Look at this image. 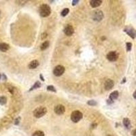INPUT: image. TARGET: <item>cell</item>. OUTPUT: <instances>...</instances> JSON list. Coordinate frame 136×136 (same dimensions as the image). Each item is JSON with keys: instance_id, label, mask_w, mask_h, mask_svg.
Instances as JSON below:
<instances>
[{"instance_id": "obj_1", "label": "cell", "mask_w": 136, "mask_h": 136, "mask_svg": "<svg viewBox=\"0 0 136 136\" xmlns=\"http://www.w3.org/2000/svg\"><path fill=\"white\" fill-rule=\"evenodd\" d=\"M40 14L41 16L42 17H47L50 14L51 9L50 7L47 4L42 5L40 8Z\"/></svg>"}, {"instance_id": "obj_2", "label": "cell", "mask_w": 136, "mask_h": 136, "mask_svg": "<svg viewBox=\"0 0 136 136\" xmlns=\"http://www.w3.org/2000/svg\"><path fill=\"white\" fill-rule=\"evenodd\" d=\"M47 112V109L44 107H38L36 109H35L33 111V116L36 118H41L44 116Z\"/></svg>"}, {"instance_id": "obj_3", "label": "cell", "mask_w": 136, "mask_h": 136, "mask_svg": "<svg viewBox=\"0 0 136 136\" xmlns=\"http://www.w3.org/2000/svg\"><path fill=\"white\" fill-rule=\"evenodd\" d=\"M83 115L81 112L78 110L74 111L71 114V119L74 123H78L82 118Z\"/></svg>"}, {"instance_id": "obj_4", "label": "cell", "mask_w": 136, "mask_h": 136, "mask_svg": "<svg viewBox=\"0 0 136 136\" xmlns=\"http://www.w3.org/2000/svg\"><path fill=\"white\" fill-rule=\"evenodd\" d=\"M65 69L63 66L62 65H57L56 66L53 70V74L56 76H61V75L63 74V73L65 72Z\"/></svg>"}, {"instance_id": "obj_5", "label": "cell", "mask_w": 136, "mask_h": 136, "mask_svg": "<svg viewBox=\"0 0 136 136\" xmlns=\"http://www.w3.org/2000/svg\"><path fill=\"white\" fill-rule=\"evenodd\" d=\"M104 18V14L101 10H96L94 11L93 15V19L95 21H100L101 20L103 19Z\"/></svg>"}, {"instance_id": "obj_6", "label": "cell", "mask_w": 136, "mask_h": 136, "mask_svg": "<svg viewBox=\"0 0 136 136\" xmlns=\"http://www.w3.org/2000/svg\"><path fill=\"white\" fill-rule=\"evenodd\" d=\"M54 111L57 115H62L65 112V107L63 105L59 104L56 106Z\"/></svg>"}, {"instance_id": "obj_7", "label": "cell", "mask_w": 136, "mask_h": 136, "mask_svg": "<svg viewBox=\"0 0 136 136\" xmlns=\"http://www.w3.org/2000/svg\"><path fill=\"white\" fill-rule=\"evenodd\" d=\"M107 59L110 61H116L118 59V54L115 51H111L107 55Z\"/></svg>"}, {"instance_id": "obj_8", "label": "cell", "mask_w": 136, "mask_h": 136, "mask_svg": "<svg viewBox=\"0 0 136 136\" xmlns=\"http://www.w3.org/2000/svg\"><path fill=\"white\" fill-rule=\"evenodd\" d=\"M64 33L65 34L66 36H72L74 33V29L72 26L70 25H68L67 26H66L65 28L64 29Z\"/></svg>"}, {"instance_id": "obj_9", "label": "cell", "mask_w": 136, "mask_h": 136, "mask_svg": "<svg viewBox=\"0 0 136 136\" xmlns=\"http://www.w3.org/2000/svg\"><path fill=\"white\" fill-rule=\"evenodd\" d=\"M114 81L110 80V79H108L104 83V89L106 91H109L114 87Z\"/></svg>"}, {"instance_id": "obj_10", "label": "cell", "mask_w": 136, "mask_h": 136, "mask_svg": "<svg viewBox=\"0 0 136 136\" xmlns=\"http://www.w3.org/2000/svg\"><path fill=\"white\" fill-rule=\"evenodd\" d=\"M118 97V91H114L112 92V93L110 95V97H109V99L107 100V102L108 104H110L112 103H113V101L115 99H116Z\"/></svg>"}, {"instance_id": "obj_11", "label": "cell", "mask_w": 136, "mask_h": 136, "mask_svg": "<svg viewBox=\"0 0 136 136\" xmlns=\"http://www.w3.org/2000/svg\"><path fill=\"white\" fill-rule=\"evenodd\" d=\"M39 61L38 60H33L32 61H31L29 64V69H36V67H38L39 66Z\"/></svg>"}, {"instance_id": "obj_12", "label": "cell", "mask_w": 136, "mask_h": 136, "mask_svg": "<svg viewBox=\"0 0 136 136\" xmlns=\"http://www.w3.org/2000/svg\"><path fill=\"white\" fill-rule=\"evenodd\" d=\"M125 31L127 32V33L129 36L130 37H131L132 38H135L136 36V31L133 29H125Z\"/></svg>"}, {"instance_id": "obj_13", "label": "cell", "mask_w": 136, "mask_h": 136, "mask_svg": "<svg viewBox=\"0 0 136 136\" xmlns=\"http://www.w3.org/2000/svg\"><path fill=\"white\" fill-rule=\"evenodd\" d=\"M102 1L101 0H91L90 2V4L93 8H97V7L99 6L101 4Z\"/></svg>"}, {"instance_id": "obj_14", "label": "cell", "mask_w": 136, "mask_h": 136, "mask_svg": "<svg viewBox=\"0 0 136 136\" xmlns=\"http://www.w3.org/2000/svg\"><path fill=\"white\" fill-rule=\"evenodd\" d=\"M10 48V46L6 43H1L0 44V50L2 52H6Z\"/></svg>"}, {"instance_id": "obj_15", "label": "cell", "mask_w": 136, "mask_h": 136, "mask_svg": "<svg viewBox=\"0 0 136 136\" xmlns=\"http://www.w3.org/2000/svg\"><path fill=\"white\" fill-rule=\"evenodd\" d=\"M123 125L125 127V128H127V129H129L131 125V122H130V120L127 118H125L123 119Z\"/></svg>"}, {"instance_id": "obj_16", "label": "cell", "mask_w": 136, "mask_h": 136, "mask_svg": "<svg viewBox=\"0 0 136 136\" xmlns=\"http://www.w3.org/2000/svg\"><path fill=\"white\" fill-rule=\"evenodd\" d=\"M49 44H50V42H49L48 41H45L44 42L42 43V44L41 45L40 48L42 50H45L46 49H47L48 48Z\"/></svg>"}, {"instance_id": "obj_17", "label": "cell", "mask_w": 136, "mask_h": 136, "mask_svg": "<svg viewBox=\"0 0 136 136\" xmlns=\"http://www.w3.org/2000/svg\"><path fill=\"white\" fill-rule=\"evenodd\" d=\"M41 87V83L39 82V81H37L35 83L33 84V86L32 87L31 89H29V91H33V89H38V88H40Z\"/></svg>"}, {"instance_id": "obj_18", "label": "cell", "mask_w": 136, "mask_h": 136, "mask_svg": "<svg viewBox=\"0 0 136 136\" xmlns=\"http://www.w3.org/2000/svg\"><path fill=\"white\" fill-rule=\"evenodd\" d=\"M7 102V98L4 96H2L0 97V104L1 105H5Z\"/></svg>"}, {"instance_id": "obj_19", "label": "cell", "mask_w": 136, "mask_h": 136, "mask_svg": "<svg viewBox=\"0 0 136 136\" xmlns=\"http://www.w3.org/2000/svg\"><path fill=\"white\" fill-rule=\"evenodd\" d=\"M32 136H44V132L41 131H37L33 134Z\"/></svg>"}, {"instance_id": "obj_20", "label": "cell", "mask_w": 136, "mask_h": 136, "mask_svg": "<svg viewBox=\"0 0 136 136\" xmlns=\"http://www.w3.org/2000/svg\"><path fill=\"white\" fill-rule=\"evenodd\" d=\"M69 12H70V10H69V8L63 9V10L61 12V16H67V14L69 13Z\"/></svg>"}, {"instance_id": "obj_21", "label": "cell", "mask_w": 136, "mask_h": 136, "mask_svg": "<svg viewBox=\"0 0 136 136\" xmlns=\"http://www.w3.org/2000/svg\"><path fill=\"white\" fill-rule=\"evenodd\" d=\"M88 104L91 106H94L97 105V102L95 101H94V100H90V101H88Z\"/></svg>"}, {"instance_id": "obj_22", "label": "cell", "mask_w": 136, "mask_h": 136, "mask_svg": "<svg viewBox=\"0 0 136 136\" xmlns=\"http://www.w3.org/2000/svg\"><path fill=\"white\" fill-rule=\"evenodd\" d=\"M47 90H48L50 91L56 92L55 88L53 86H48V87H47Z\"/></svg>"}, {"instance_id": "obj_23", "label": "cell", "mask_w": 136, "mask_h": 136, "mask_svg": "<svg viewBox=\"0 0 136 136\" xmlns=\"http://www.w3.org/2000/svg\"><path fill=\"white\" fill-rule=\"evenodd\" d=\"M126 46H127V50L130 51L131 50V46H132L131 43L127 42V44H126Z\"/></svg>"}, {"instance_id": "obj_24", "label": "cell", "mask_w": 136, "mask_h": 136, "mask_svg": "<svg viewBox=\"0 0 136 136\" xmlns=\"http://www.w3.org/2000/svg\"><path fill=\"white\" fill-rule=\"evenodd\" d=\"M20 121H21V118H20V117H18V118L14 121L15 125H19L20 123Z\"/></svg>"}, {"instance_id": "obj_25", "label": "cell", "mask_w": 136, "mask_h": 136, "mask_svg": "<svg viewBox=\"0 0 136 136\" xmlns=\"http://www.w3.org/2000/svg\"><path fill=\"white\" fill-rule=\"evenodd\" d=\"M78 2H79L78 0H74V1H73L72 5H73V6H75V5H76Z\"/></svg>"}, {"instance_id": "obj_26", "label": "cell", "mask_w": 136, "mask_h": 136, "mask_svg": "<svg viewBox=\"0 0 136 136\" xmlns=\"http://www.w3.org/2000/svg\"><path fill=\"white\" fill-rule=\"evenodd\" d=\"M46 37H47V33H44L42 34V39H44L45 38H46Z\"/></svg>"}, {"instance_id": "obj_27", "label": "cell", "mask_w": 136, "mask_h": 136, "mask_svg": "<svg viewBox=\"0 0 136 136\" xmlns=\"http://www.w3.org/2000/svg\"><path fill=\"white\" fill-rule=\"evenodd\" d=\"M132 135H133V136H136V129L133 130L132 131Z\"/></svg>"}, {"instance_id": "obj_28", "label": "cell", "mask_w": 136, "mask_h": 136, "mask_svg": "<svg viewBox=\"0 0 136 136\" xmlns=\"http://www.w3.org/2000/svg\"><path fill=\"white\" fill-rule=\"evenodd\" d=\"M40 78L42 80V81H44V77H43V76L42 74L40 75Z\"/></svg>"}, {"instance_id": "obj_29", "label": "cell", "mask_w": 136, "mask_h": 136, "mask_svg": "<svg viewBox=\"0 0 136 136\" xmlns=\"http://www.w3.org/2000/svg\"><path fill=\"white\" fill-rule=\"evenodd\" d=\"M96 126H97V124H93V125H92V127L94 129V128H95Z\"/></svg>"}, {"instance_id": "obj_30", "label": "cell", "mask_w": 136, "mask_h": 136, "mask_svg": "<svg viewBox=\"0 0 136 136\" xmlns=\"http://www.w3.org/2000/svg\"><path fill=\"white\" fill-rule=\"evenodd\" d=\"M133 97L135 98L136 99V91L135 92H134V93H133Z\"/></svg>"}, {"instance_id": "obj_31", "label": "cell", "mask_w": 136, "mask_h": 136, "mask_svg": "<svg viewBox=\"0 0 136 136\" xmlns=\"http://www.w3.org/2000/svg\"><path fill=\"white\" fill-rule=\"evenodd\" d=\"M123 79H124V80L123 81H122V83H124V82H126V78H123Z\"/></svg>"}, {"instance_id": "obj_32", "label": "cell", "mask_w": 136, "mask_h": 136, "mask_svg": "<svg viewBox=\"0 0 136 136\" xmlns=\"http://www.w3.org/2000/svg\"><path fill=\"white\" fill-rule=\"evenodd\" d=\"M107 136H112V135H108Z\"/></svg>"}, {"instance_id": "obj_33", "label": "cell", "mask_w": 136, "mask_h": 136, "mask_svg": "<svg viewBox=\"0 0 136 136\" xmlns=\"http://www.w3.org/2000/svg\"><path fill=\"white\" fill-rule=\"evenodd\" d=\"M0 79H1V74H0Z\"/></svg>"}]
</instances>
